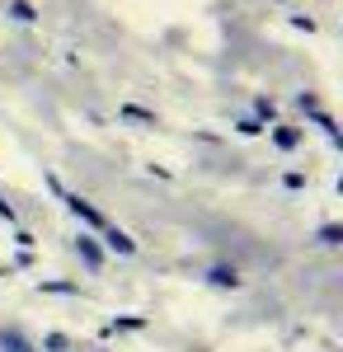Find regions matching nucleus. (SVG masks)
<instances>
[{"instance_id":"nucleus-1","label":"nucleus","mask_w":343,"mask_h":352,"mask_svg":"<svg viewBox=\"0 0 343 352\" xmlns=\"http://www.w3.org/2000/svg\"><path fill=\"white\" fill-rule=\"evenodd\" d=\"M48 188H52L56 197L66 202V212H71V217H80V221H85V226H90V230H99V235H104V230H108V217H104V212H99L94 202H85L80 192H66V188H61V179H56V174H48Z\"/></svg>"},{"instance_id":"nucleus-2","label":"nucleus","mask_w":343,"mask_h":352,"mask_svg":"<svg viewBox=\"0 0 343 352\" xmlns=\"http://www.w3.org/2000/svg\"><path fill=\"white\" fill-rule=\"evenodd\" d=\"M76 249H80V258H85V268H90V272H99V268H104V249L90 240V235H80Z\"/></svg>"},{"instance_id":"nucleus-3","label":"nucleus","mask_w":343,"mask_h":352,"mask_svg":"<svg viewBox=\"0 0 343 352\" xmlns=\"http://www.w3.org/2000/svg\"><path fill=\"white\" fill-rule=\"evenodd\" d=\"M104 240H108V249H113V254H136V240L127 235V230H118V226H108Z\"/></svg>"},{"instance_id":"nucleus-4","label":"nucleus","mask_w":343,"mask_h":352,"mask_svg":"<svg viewBox=\"0 0 343 352\" xmlns=\"http://www.w3.org/2000/svg\"><path fill=\"white\" fill-rule=\"evenodd\" d=\"M0 352H38V348L28 343L19 329H5V333H0Z\"/></svg>"},{"instance_id":"nucleus-5","label":"nucleus","mask_w":343,"mask_h":352,"mask_svg":"<svg viewBox=\"0 0 343 352\" xmlns=\"http://www.w3.org/2000/svg\"><path fill=\"white\" fill-rule=\"evenodd\" d=\"M207 282H211V287H231V292H236V287H240V272L236 268H211Z\"/></svg>"},{"instance_id":"nucleus-6","label":"nucleus","mask_w":343,"mask_h":352,"mask_svg":"<svg viewBox=\"0 0 343 352\" xmlns=\"http://www.w3.org/2000/svg\"><path fill=\"white\" fill-rule=\"evenodd\" d=\"M273 146H282V151H296V146H301V132H296V127H273Z\"/></svg>"},{"instance_id":"nucleus-7","label":"nucleus","mask_w":343,"mask_h":352,"mask_svg":"<svg viewBox=\"0 0 343 352\" xmlns=\"http://www.w3.org/2000/svg\"><path fill=\"white\" fill-rule=\"evenodd\" d=\"M38 292H52V296H76V282H38Z\"/></svg>"},{"instance_id":"nucleus-8","label":"nucleus","mask_w":343,"mask_h":352,"mask_svg":"<svg viewBox=\"0 0 343 352\" xmlns=\"http://www.w3.org/2000/svg\"><path fill=\"white\" fill-rule=\"evenodd\" d=\"M10 14H14L19 24H33V19H38V10H33L28 0H14V5H10Z\"/></svg>"},{"instance_id":"nucleus-9","label":"nucleus","mask_w":343,"mask_h":352,"mask_svg":"<svg viewBox=\"0 0 343 352\" xmlns=\"http://www.w3.org/2000/svg\"><path fill=\"white\" fill-rule=\"evenodd\" d=\"M254 118H259V122H273V118H278V104H273V99H254Z\"/></svg>"},{"instance_id":"nucleus-10","label":"nucleus","mask_w":343,"mask_h":352,"mask_svg":"<svg viewBox=\"0 0 343 352\" xmlns=\"http://www.w3.org/2000/svg\"><path fill=\"white\" fill-rule=\"evenodd\" d=\"M118 329H146V315H123V320L108 324V333H118Z\"/></svg>"},{"instance_id":"nucleus-11","label":"nucleus","mask_w":343,"mask_h":352,"mask_svg":"<svg viewBox=\"0 0 343 352\" xmlns=\"http://www.w3.org/2000/svg\"><path fill=\"white\" fill-rule=\"evenodd\" d=\"M43 348H48V352H71V338H66V333H48Z\"/></svg>"},{"instance_id":"nucleus-12","label":"nucleus","mask_w":343,"mask_h":352,"mask_svg":"<svg viewBox=\"0 0 343 352\" xmlns=\"http://www.w3.org/2000/svg\"><path fill=\"white\" fill-rule=\"evenodd\" d=\"M339 240H343V230H339V226H320V244H329V249H334Z\"/></svg>"},{"instance_id":"nucleus-13","label":"nucleus","mask_w":343,"mask_h":352,"mask_svg":"<svg viewBox=\"0 0 343 352\" xmlns=\"http://www.w3.org/2000/svg\"><path fill=\"white\" fill-rule=\"evenodd\" d=\"M264 132V122H259V118H245V122H240V136H259Z\"/></svg>"},{"instance_id":"nucleus-14","label":"nucleus","mask_w":343,"mask_h":352,"mask_svg":"<svg viewBox=\"0 0 343 352\" xmlns=\"http://www.w3.org/2000/svg\"><path fill=\"white\" fill-rule=\"evenodd\" d=\"M123 113H127V118H141V122H156L151 113H146V109H136V104H127V109H123Z\"/></svg>"},{"instance_id":"nucleus-15","label":"nucleus","mask_w":343,"mask_h":352,"mask_svg":"<svg viewBox=\"0 0 343 352\" xmlns=\"http://www.w3.org/2000/svg\"><path fill=\"white\" fill-rule=\"evenodd\" d=\"M0 221H10V226H14V207L5 202V192H0Z\"/></svg>"}]
</instances>
